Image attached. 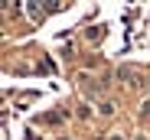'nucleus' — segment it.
Returning a JSON list of instances; mask_svg holds the SVG:
<instances>
[{
    "label": "nucleus",
    "instance_id": "f257e3e1",
    "mask_svg": "<svg viewBox=\"0 0 150 140\" xmlns=\"http://www.w3.org/2000/svg\"><path fill=\"white\" fill-rule=\"evenodd\" d=\"M111 140H121V137H111Z\"/></svg>",
    "mask_w": 150,
    "mask_h": 140
}]
</instances>
